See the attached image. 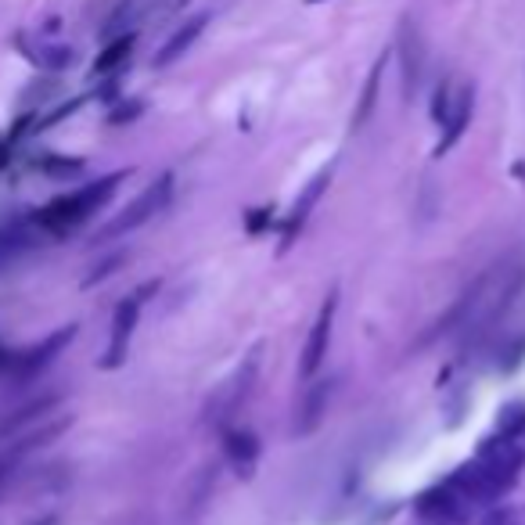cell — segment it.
<instances>
[{"label":"cell","mask_w":525,"mask_h":525,"mask_svg":"<svg viewBox=\"0 0 525 525\" xmlns=\"http://www.w3.org/2000/svg\"><path fill=\"white\" fill-rule=\"evenodd\" d=\"M493 432H497V436H508V439H525V400L504 403Z\"/></svg>","instance_id":"ffe728a7"},{"label":"cell","mask_w":525,"mask_h":525,"mask_svg":"<svg viewBox=\"0 0 525 525\" xmlns=\"http://www.w3.org/2000/svg\"><path fill=\"white\" fill-rule=\"evenodd\" d=\"M270 223V216H256V209H252V216H249V234H259L263 227Z\"/></svg>","instance_id":"4316f807"},{"label":"cell","mask_w":525,"mask_h":525,"mask_svg":"<svg viewBox=\"0 0 525 525\" xmlns=\"http://www.w3.org/2000/svg\"><path fill=\"white\" fill-rule=\"evenodd\" d=\"M256 371H259V353H252L249 360H245V367H238V374H234L231 382H223L220 389H216L213 400H209V421L220 425V421H227L231 414H238L241 403L249 400Z\"/></svg>","instance_id":"ba28073f"},{"label":"cell","mask_w":525,"mask_h":525,"mask_svg":"<svg viewBox=\"0 0 525 525\" xmlns=\"http://www.w3.org/2000/svg\"><path fill=\"white\" fill-rule=\"evenodd\" d=\"M58 407H62V396L54 392V396H40V400L26 403V407L11 410V418H4V425H0V436H11V432H26L29 425H40L44 418H51Z\"/></svg>","instance_id":"9a60e30c"},{"label":"cell","mask_w":525,"mask_h":525,"mask_svg":"<svg viewBox=\"0 0 525 525\" xmlns=\"http://www.w3.org/2000/svg\"><path fill=\"white\" fill-rule=\"evenodd\" d=\"M414 515L421 525H464L472 515V504L443 479L414 497Z\"/></svg>","instance_id":"277c9868"},{"label":"cell","mask_w":525,"mask_h":525,"mask_svg":"<svg viewBox=\"0 0 525 525\" xmlns=\"http://www.w3.org/2000/svg\"><path fill=\"white\" fill-rule=\"evenodd\" d=\"M36 170L44 173V177H54V180H76L83 170H87V162L76 159V155L44 152L40 159H36Z\"/></svg>","instance_id":"d6986e66"},{"label":"cell","mask_w":525,"mask_h":525,"mask_svg":"<svg viewBox=\"0 0 525 525\" xmlns=\"http://www.w3.org/2000/svg\"><path fill=\"white\" fill-rule=\"evenodd\" d=\"M331 177H335V162H328V166H321V170L313 173L310 177V184L299 191V198L292 202V209H288V216H285V227H281V252L288 249L295 241V234L303 231L306 227V220H310V213L317 209V202H321V195L328 191V184H331Z\"/></svg>","instance_id":"52a82bcc"},{"label":"cell","mask_w":525,"mask_h":525,"mask_svg":"<svg viewBox=\"0 0 525 525\" xmlns=\"http://www.w3.org/2000/svg\"><path fill=\"white\" fill-rule=\"evenodd\" d=\"M331 378H310L303 392V403H299V414H295V436H313L321 428L324 414H328V403H331Z\"/></svg>","instance_id":"30bf717a"},{"label":"cell","mask_w":525,"mask_h":525,"mask_svg":"<svg viewBox=\"0 0 525 525\" xmlns=\"http://www.w3.org/2000/svg\"><path fill=\"white\" fill-rule=\"evenodd\" d=\"M306 4H324V0H306Z\"/></svg>","instance_id":"f546056e"},{"label":"cell","mask_w":525,"mask_h":525,"mask_svg":"<svg viewBox=\"0 0 525 525\" xmlns=\"http://www.w3.org/2000/svg\"><path fill=\"white\" fill-rule=\"evenodd\" d=\"M259 454H263V446H259L256 432H249V428H223V457L238 475L249 479L256 472Z\"/></svg>","instance_id":"8fae6325"},{"label":"cell","mask_w":525,"mask_h":525,"mask_svg":"<svg viewBox=\"0 0 525 525\" xmlns=\"http://www.w3.org/2000/svg\"><path fill=\"white\" fill-rule=\"evenodd\" d=\"M396 47H400V72H403V94L414 98L421 87V76H425V40H421L418 26L403 18L400 36H396Z\"/></svg>","instance_id":"9c48e42d"},{"label":"cell","mask_w":525,"mask_h":525,"mask_svg":"<svg viewBox=\"0 0 525 525\" xmlns=\"http://www.w3.org/2000/svg\"><path fill=\"white\" fill-rule=\"evenodd\" d=\"M450 105H454V87H450V80H439L432 90V123L443 126V119L450 116Z\"/></svg>","instance_id":"44dd1931"},{"label":"cell","mask_w":525,"mask_h":525,"mask_svg":"<svg viewBox=\"0 0 525 525\" xmlns=\"http://www.w3.org/2000/svg\"><path fill=\"white\" fill-rule=\"evenodd\" d=\"M90 98H94V94H83V98H72V101H65V105H58V108H54L51 116H44V119H40V123H36L33 130H51L54 123H62V119H69L72 112H76V108H83V105H87Z\"/></svg>","instance_id":"603a6c76"},{"label":"cell","mask_w":525,"mask_h":525,"mask_svg":"<svg viewBox=\"0 0 525 525\" xmlns=\"http://www.w3.org/2000/svg\"><path fill=\"white\" fill-rule=\"evenodd\" d=\"M385 62H389V54L382 51V54H378V62L371 65V72H367L364 94H360V101H356V108H353V119H349V130H364L367 119L374 116V105H378V94H382Z\"/></svg>","instance_id":"2e32d148"},{"label":"cell","mask_w":525,"mask_h":525,"mask_svg":"<svg viewBox=\"0 0 525 525\" xmlns=\"http://www.w3.org/2000/svg\"><path fill=\"white\" fill-rule=\"evenodd\" d=\"M33 249V234L26 223H0V267H8L11 259Z\"/></svg>","instance_id":"ac0fdd59"},{"label":"cell","mask_w":525,"mask_h":525,"mask_svg":"<svg viewBox=\"0 0 525 525\" xmlns=\"http://www.w3.org/2000/svg\"><path fill=\"white\" fill-rule=\"evenodd\" d=\"M18 464H22V457H18L15 450H4V454H0V493L11 486V479H15V472H18Z\"/></svg>","instance_id":"484cf974"},{"label":"cell","mask_w":525,"mask_h":525,"mask_svg":"<svg viewBox=\"0 0 525 525\" xmlns=\"http://www.w3.org/2000/svg\"><path fill=\"white\" fill-rule=\"evenodd\" d=\"M8 371H11V349L0 346V378H8Z\"/></svg>","instance_id":"83f0119b"},{"label":"cell","mask_w":525,"mask_h":525,"mask_svg":"<svg viewBox=\"0 0 525 525\" xmlns=\"http://www.w3.org/2000/svg\"><path fill=\"white\" fill-rule=\"evenodd\" d=\"M15 44L36 69H44V72H62L76 62V51H72V47L51 44V40H26V36H18Z\"/></svg>","instance_id":"5bb4252c"},{"label":"cell","mask_w":525,"mask_h":525,"mask_svg":"<svg viewBox=\"0 0 525 525\" xmlns=\"http://www.w3.org/2000/svg\"><path fill=\"white\" fill-rule=\"evenodd\" d=\"M126 177H130V170H116V173H105V177H98V180H90V184H83V187H72L65 195L40 205V209L29 216V223H33L36 231L65 238V234H72L76 227H83L94 213H101V209L112 202V195H116L119 184H123Z\"/></svg>","instance_id":"6da1fadb"},{"label":"cell","mask_w":525,"mask_h":525,"mask_svg":"<svg viewBox=\"0 0 525 525\" xmlns=\"http://www.w3.org/2000/svg\"><path fill=\"white\" fill-rule=\"evenodd\" d=\"M144 112V101H137V98H130V101H119L112 112H108V123L112 126H123V123H134L137 116Z\"/></svg>","instance_id":"cb8c5ba5"},{"label":"cell","mask_w":525,"mask_h":525,"mask_svg":"<svg viewBox=\"0 0 525 525\" xmlns=\"http://www.w3.org/2000/svg\"><path fill=\"white\" fill-rule=\"evenodd\" d=\"M123 263H126V256H123V252H116V256L105 259L101 267H94V274L83 277V288H94V285H98V281H105L108 274H116V267H123Z\"/></svg>","instance_id":"d4e9b609"},{"label":"cell","mask_w":525,"mask_h":525,"mask_svg":"<svg viewBox=\"0 0 525 525\" xmlns=\"http://www.w3.org/2000/svg\"><path fill=\"white\" fill-rule=\"evenodd\" d=\"M72 339H76V324H62V328H54L51 335H44L36 346L22 349V353H11L8 378H15V382H29V378H36L44 367H51L54 360L65 353V346H69Z\"/></svg>","instance_id":"5b68a950"},{"label":"cell","mask_w":525,"mask_h":525,"mask_svg":"<svg viewBox=\"0 0 525 525\" xmlns=\"http://www.w3.org/2000/svg\"><path fill=\"white\" fill-rule=\"evenodd\" d=\"M205 26H209V11H198V15L187 18L184 26L173 29V36L159 47V54L152 58L155 69H170L173 62H180V58H184V54L191 51V47H195L198 36L205 33Z\"/></svg>","instance_id":"4fadbf2b"},{"label":"cell","mask_w":525,"mask_h":525,"mask_svg":"<svg viewBox=\"0 0 525 525\" xmlns=\"http://www.w3.org/2000/svg\"><path fill=\"white\" fill-rule=\"evenodd\" d=\"M134 44H137V33H123V36H116V40H108L105 51H101L98 58H94V65H90V76H94V80H101V76H116V72L130 62Z\"/></svg>","instance_id":"e0dca14e"},{"label":"cell","mask_w":525,"mask_h":525,"mask_svg":"<svg viewBox=\"0 0 525 525\" xmlns=\"http://www.w3.org/2000/svg\"><path fill=\"white\" fill-rule=\"evenodd\" d=\"M33 525H58V515H44L40 522H33Z\"/></svg>","instance_id":"f1b7e54d"},{"label":"cell","mask_w":525,"mask_h":525,"mask_svg":"<svg viewBox=\"0 0 525 525\" xmlns=\"http://www.w3.org/2000/svg\"><path fill=\"white\" fill-rule=\"evenodd\" d=\"M335 313H339V292L331 288V295L324 299L321 313H317V321L310 328V339L303 346V360H299V378L310 382L317 378V371L324 367V356H328V346H331V328H335Z\"/></svg>","instance_id":"8992f818"},{"label":"cell","mask_w":525,"mask_h":525,"mask_svg":"<svg viewBox=\"0 0 525 525\" xmlns=\"http://www.w3.org/2000/svg\"><path fill=\"white\" fill-rule=\"evenodd\" d=\"M152 292H159V281H148V285H141L137 292H130L123 303L116 306V313H112V335H108L105 356H101V371H116V367L126 364L130 339H134L137 321H141L144 295H152Z\"/></svg>","instance_id":"3957f363"},{"label":"cell","mask_w":525,"mask_h":525,"mask_svg":"<svg viewBox=\"0 0 525 525\" xmlns=\"http://www.w3.org/2000/svg\"><path fill=\"white\" fill-rule=\"evenodd\" d=\"M173 198V173H162L159 180H152V184L144 187L141 195L134 198V202L126 205L123 213L116 216V220L108 223V227H101L98 231V241H108V238H123V234L137 231V227H144L148 220H155V216L170 205Z\"/></svg>","instance_id":"7a4b0ae2"},{"label":"cell","mask_w":525,"mask_h":525,"mask_svg":"<svg viewBox=\"0 0 525 525\" xmlns=\"http://www.w3.org/2000/svg\"><path fill=\"white\" fill-rule=\"evenodd\" d=\"M479 525H525V508H511V504H500L482 515Z\"/></svg>","instance_id":"7402d4cb"},{"label":"cell","mask_w":525,"mask_h":525,"mask_svg":"<svg viewBox=\"0 0 525 525\" xmlns=\"http://www.w3.org/2000/svg\"><path fill=\"white\" fill-rule=\"evenodd\" d=\"M472 112H475V87H464L454 98V105H450V116L443 119V134H439L436 148H432L436 159H443L446 152H454V144L461 141L468 123H472Z\"/></svg>","instance_id":"7c38bea8"}]
</instances>
